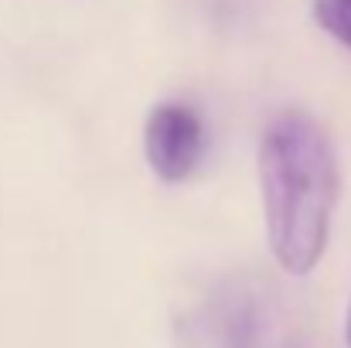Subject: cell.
Returning <instances> with one entry per match:
<instances>
[{"mask_svg": "<svg viewBox=\"0 0 351 348\" xmlns=\"http://www.w3.org/2000/svg\"><path fill=\"white\" fill-rule=\"evenodd\" d=\"M259 195L273 259L290 277H307L331 235L341 198L338 154L324 126L304 110L276 113L259 137Z\"/></svg>", "mask_w": 351, "mask_h": 348, "instance_id": "6da1fadb", "label": "cell"}, {"mask_svg": "<svg viewBox=\"0 0 351 348\" xmlns=\"http://www.w3.org/2000/svg\"><path fill=\"white\" fill-rule=\"evenodd\" d=\"M143 154L164 185L188 181L205 157V123L188 103L154 106L143 126Z\"/></svg>", "mask_w": 351, "mask_h": 348, "instance_id": "7a4b0ae2", "label": "cell"}, {"mask_svg": "<svg viewBox=\"0 0 351 348\" xmlns=\"http://www.w3.org/2000/svg\"><path fill=\"white\" fill-rule=\"evenodd\" d=\"M314 21L338 45L351 48V0H314Z\"/></svg>", "mask_w": 351, "mask_h": 348, "instance_id": "3957f363", "label": "cell"}, {"mask_svg": "<svg viewBox=\"0 0 351 348\" xmlns=\"http://www.w3.org/2000/svg\"><path fill=\"white\" fill-rule=\"evenodd\" d=\"M345 338H348V348H351V308H348V328H345Z\"/></svg>", "mask_w": 351, "mask_h": 348, "instance_id": "277c9868", "label": "cell"}]
</instances>
